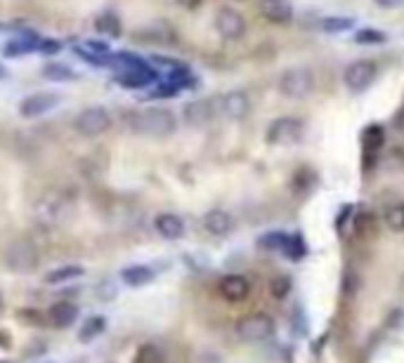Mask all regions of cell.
<instances>
[{"instance_id":"cell-9","label":"cell","mask_w":404,"mask_h":363,"mask_svg":"<svg viewBox=\"0 0 404 363\" xmlns=\"http://www.w3.org/2000/svg\"><path fill=\"white\" fill-rule=\"evenodd\" d=\"M218 107H220V114H223L227 121H244V118L251 114V99L241 90H232L223 94Z\"/></svg>"},{"instance_id":"cell-11","label":"cell","mask_w":404,"mask_h":363,"mask_svg":"<svg viewBox=\"0 0 404 363\" xmlns=\"http://www.w3.org/2000/svg\"><path fill=\"white\" fill-rule=\"evenodd\" d=\"M260 17L270 24L284 26L293 19V5L289 0H258Z\"/></svg>"},{"instance_id":"cell-30","label":"cell","mask_w":404,"mask_h":363,"mask_svg":"<svg viewBox=\"0 0 404 363\" xmlns=\"http://www.w3.org/2000/svg\"><path fill=\"white\" fill-rule=\"evenodd\" d=\"M284 255L289 259H300L305 255V246H303V239L300 236H289L286 241V248H284Z\"/></svg>"},{"instance_id":"cell-33","label":"cell","mask_w":404,"mask_h":363,"mask_svg":"<svg viewBox=\"0 0 404 363\" xmlns=\"http://www.w3.org/2000/svg\"><path fill=\"white\" fill-rule=\"evenodd\" d=\"M378 7H386V10H395V7H402L404 0H373Z\"/></svg>"},{"instance_id":"cell-25","label":"cell","mask_w":404,"mask_h":363,"mask_svg":"<svg viewBox=\"0 0 404 363\" xmlns=\"http://www.w3.org/2000/svg\"><path fill=\"white\" fill-rule=\"evenodd\" d=\"M267 291H270V295H272L275 300H284L286 295L291 293V278L286 276V273H279V276H275V278L270 281V288H267Z\"/></svg>"},{"instance_id":"cell-15","label":"cell","mask_w":404,"mask_h":363,"mask_svg":"<svg viewBox=\"0 0 404 363\" xmlns=\"http://www.w3.org/2000/svg\"><path fill=\"white\" fill-rule=\"evenodd\" d=\"M203 229L211 236H227L234 229V217L227 210H208L203 215Z\"/></svg>"},{"instance_id":"cell-16","label":"cell","mask_w":404,"mask_h":363,"mask_svg":"<svg viewBox=\"0 0 404 363\" xmlns=\"http://www.w3.org/2000/svg\"><path fill=\"white\" fill-rule=\"evenodd\" d=\"M76 318H78V307L67 300L55 302V305L48 309V321L53 323L55 328H69Z\"/></svg>"},{"instance_id":"cell-1","label":"cell","mask_w":404,"mask_h":363,"mask_svg":"<svg viewBox=\"0 0 404 363\" xmlns=\"http://www.w3.org/2000/svg\"><path fill=\"white\" fill-rule=\"evenodd\" d=\"M128 125L139 135L147 137H168L178 130V118H175L173 111L168 109H142L135 111L133 116H128Z\"/></svg>"},{"instance_id":"cell-36","label":"cell","mask_w":404,"mask_h":363,"mask_svg":"<svg viewBox=\"0 0 404 363\" xmlns=\"http://www.w3.org/2000/svg\"><path fill=\"white\" fill-rule=\"evenodd\" d=\"M0 363H10V361H0Z\"/></svg>"},{"instance_id":"cell-4","label":"cell","mask_w":404,"mask_h":363,"mask_svg":"<svg viewBox=\"0 0 404 363\" xmlns=\"http://www.w3.org/2000/svg\"><path fill=\"white\" fill-rule=\"evenodd\" d=\"M303 135H305L303 121L291 118V116H282L270 123L265 139L267 144H275V146H296L303 142Z\"/></svg>"},{"instance_id":"cell-32","label":"cell","mask_w":404,"mask_h":363,"mask_svg":"<svg viewBox=\"0 0 404 363\" xmlns=\"http://www.w3.org/2000/svg\"><path fill=\"white\" fill-rule=\"evenodd\" d=\"M62 43L60 40H43L41 43V52H46V55H55V52H60Z\"/></svg>"},{"instance_id":"cell-17","label":"cell","mask_w":404,"mask_h":363,"mask_svg":"<svg viewBox=\"0 0 404 363\" xmlns=\"http://www.w3.org/2000/svg\"><path fill=\"white\" fill-rule=\"evenodd\" d=\"M154 278H156V273H154L152 266H147V264H130L121 271V281L130 288L149 286Z\"/></svg>"},{"instance_id":"cell-18","label":"cell","mask_w":404,"mask_h":363,"mask_svg":"<svg viewBox=\"0 0 404 363\" xmlns=\"http://www.w3.org/2000/svg\"><path fill=\"white\" fill-rule=\"evenodd\" d=\"M85 273V269L80 264H64V266H57V269H50L46 276H43V283L48 286H60V283H67V281H76Z\"/></svg>"},{"instance_id":"cell-20","label":"cell","mask_w":404,"mask_h":363,"mask_svg":"<svg viewBox=\"0 0 404 363\" xmlns=\"http://www.w3.org/2000/svg\"><path fill=\"white\" fill-rule=\"evenodd\" d=\"M105 330H107V318L105 316H90L83 325H80L78 340L83 345H87V342H92V340H97Z\"/></svg>"},{"instance_id":"cell-21","label":"cell","mask_w":404,"mask_h":363,"mask_svg":"<svg viewBox=\"0 0 404 363\" xmlns=\"http://www.w3.org/2000/svg\"><path fill=\"white\" fill-rule=\"evenodd\" d=\"M362 142H364V151L366 153H376L381 151V146L386 144V132L381 125H369V128L364 130V135H362Z\"/></svg>"},{"instance_id":"cell-31","label":"cell","mask_w":404,"mask_h":363,"mask_svg":"<svg viewBox=\"0 0 404 363\" xmlns=\"http://www.w3.org/2000/svg\"><path fill=\"white\" fill-rule=\"evenodd\" d=\"M355 40L357 43H383L386 36H383V31H378V28H362V31H357Z\"/></svg>"},{"instance_id":"cell-8","label":"cell","mask_w":404,"mask_h":363,"mask_svg":"<svg viewBox=\"0 0 404 363\" xmlns=\"http://www.w3.org/2000/svg\"><path fill=\"white\" fill-rule=\"evenodd\" d=\"M216 31L225 40H239L246 33V19L244 14L234 7H220L216 14Z\"/></svg>"},{"instance_id":"cell-26","label":"cell","mask_w":404,"mask_h":363,"mask_svg":"<svg viewBox=\"0 0 404 363\" xmlns=\"http://www.w3.org/2000/svg\"><path fill=\"white\" fill-rule=\"evenodd\" d=\"M135 363H164V352L156 345H142L135 354Z\"/></svg>"},{"instance_id":"cell-5","label":"cell","mask_w":404,"mask_h":363,"mask_svg":"<svg viewBox=\"0 0 404 363\" xmlns=\"http://www.w3.org/2000/svg\"><path fill=\"white\" fill-rule=\"evenodd\" d=\"M109 128H112V114L105 107H87L73 121V130L87 139L105 135Z\"/></svg>"},{"instance_id":"cell-3","label":"cell","mask_w":404,"mask_h":363,"mask_svg":"<svg viewBox=\"0 0 404 363\" xmlns=\"http://www.w3.org/2000/svg\"><path fill=\"white\" fill-rule=\"evenodd\" d=\"M41 262L38 248L28 239H14L5 250V264L10 271L17 273H31Z\"/></svg>"},{"instance_id":"cell-27","label":"cell","mask_w":404,"mask_h":363,"mask_svg":"<svg viewBox=\"0 0 404 363\" xmlns=\"http://www.w3.org/2000/svg\"><path fill=\"white\" fill-rule=\"evenodd\" d=\"M352 26H355V19H348V17H329L321 21V28H324L326 33H343Z\"/></svg>"},{"instance_id":"cell-35","label":"cell","mask_w":404,"mask_h":363,"mask_svg":"<svg viewBox=\"0 0 404 363\" xmlns=\"http://www.w3.org/2000/svg\"><path fill=\"white\" fill-rule=\"evenodd\" d=\"M0 309H3V295H0Z\"/></svg>"},{"instance_id":"cell-13","label":"cell","mask_w":404,"mask_h":363,"mask_svg":"<svg viewBox=\"0 0 404 363\" xmlns=\"http://www.w3.org/2000/svg\"><path fill=\"white\" fill-rule=\"evenodd\" d=\"M154 229H156V234L161 239L178 241L185 236V220L175 212H161V215H156V220H154Z\"/></svg>"},{"instance_id":"cell-28","label":"cell","mask_w":404,"mask_h":363,"mask_svg":"<svg viewBox=\"0 0 404 363\" xmlns=\"http://www.w3.org/2000/svg\"><path fill=\"white\" fill-rule=\"evenodd\" d=\"M43 76L48 80H71L73 71L64 64H48L46 69H43Z\"/></svg>"},{"instance_id":"cell-10","label":"cell","mask_w":404,"mask_h":363,"mask_svg":"<svg viewBox=\"0 0 404 363\" xmlns=\"http://www.w3.org/2000/svg\"><path fill=\"white\" fill-rule=\"evenodd\" d=\"M60 102L62 97L55 92H36V94H28L26 99H21L19 114L24 118H38L43 114H48V111H53Z\"/></svg>"},{"instance_id":"cell-12","label":"cell","mask_w":404,"mask_h":363,"mask_svg":"<svg viewBox=\"0 0 404 363\" xmlns=\"http://www.w3.org/2000/svg\"><path fill=\"white\" fill-rule=\"evenodd\" d=\"M218 291L227 302H244L251 295V283L241 273H227L220 278Z\"/></svg>"},{"instance_id":"cell-24","label":"cell","mask_w":404,"mask_h":363,"mask_svg":"<svg viewBox=\"0 0 404 363\" xmlns=\"http://www.w3.org/2000/svg\"><path fill=\"white\" fill-rule=\"evenodd\" d=\"M286 241H289V234H284V232H272V234L260 236L258 246L265 248V250H277V253H284Z\"/></svg>"},{"instance_id":"cell-14","label":"cell","mask_w":404,"mask_h":363,"mask_svg":"<svg viewBox=\"0 0 404 363\" xmlns=\"http://www.w3.org/2000/svg\"><path fill=\"white\" fill-rule=\"evenodd\" d=\"M185 121L194 128H201V125L211 123L213 116H216V107H213V99H196L189 102L185 107Z\"/></svg>"},{"instance_id":"cell-2","label":"cell","mask_w":404,"mask_h":363,"mask_svg":"<svg viewBox=\"0 0 404 363\" xmlns=\"http://www.w3.org/2000/svg\"><path fill=\"white\" fill-rule=\"evenodd\" d=\"M277 87L286 99H305L314 92V73L305 66H296L279 76Z\"/></svg>"},{"instance_id":"cell-7","label":"cell","mask_w":404,"mask_h":363,"mask_svg":"<svg viewBox=\"0 0 404 363\" xmlns=\"http://www.w3.org/2000/svg\"><path fill=\"white\" fill-rule=\"evenodd\" d=\"M373 78H376V64L371 59H355L343 71V85L355 94L364 92L373 83Z\"/></svg>"},{"instance_id":"cell-23","label":"cell","mask_w":404,"mask_h":363,"mask_svg":"<svg viewBox=\"0 0 404 363\" xmlns=\"http://www.w3.org/2000/svg\"><path fill=\"white\" fill-rule=\"evenodd\" d=\"M97 31L100 33H105V36H112V38H119V36L123 33V26H121V19H119V14H114V12H105V14H100L97 17Z\"/></svg>"},{"instance_id":"cell-29","label":"cell","mask_w":404,"mask_h":363,"mask_svg":"<svg viewBox=\"0 0 404 363\" xmlns=\"http://www.w3.org/2000/svg\"><path fill=\"white\" fill-rule=\"evenodd\" d=\"M33 48H36L33 40H12L5 45L3 55L5 57H21V55H26V52H31Z\"/></svg>"},{"instance_id":"cell-34","label":"cell","mask_w":404,"mask_h":363,"mask_svg":"<svg viewBox=\"0 0 404 363\" xmlns=\"http://www.w3.org/2000/svg\"><path fill=\"white\" fill-rule=\"evenodd\" d=\"M178 5L185 7V10H196L201 5V0H178Z\"/></svg>"},{"instance_id":"cell-19","label":"cell","mask_w":404,"mask_h":363,"mask_svg":"<svg viewBox=\"0 0 404 363\" xmlns=\"http://www.w3.org/2000/svg\"><path fill=\"white\" fill-rule=\"evenodd\" d=\"M119 80L128 87H142V85H149L154 80V71L147 69L144 64H137L133 69H126V73H123Z\"/></svg>"},{"instance_id":"cell-22","label":"cell","mask_w":404,"mask_h":363,"mask_svg":"<svg viewBox=\"0 0 404 363\" xmlns=\"http://www.w3.org/2000/svg\"><path fill=\"white\" fill-rule=\"evenodd\" d=\"M383 222L386 227L395 234L404 232V203H390L383 210Z\"/></svg>"},{"instance_id":"cell-6","label":"cell","mask_w":404,"mask_h":363,"mask_svg":"<svg viewBox=\"0 0 404 363\" xmlns=\"http://www.w3.org/2000/svg\"><path fill=\"white\" fill-rule=\"evenodd\" d=\"M237 335L246 342H265L275 335V321L265 311H255V314H246L237 321Z\"/></svg>"}]
</instances>
